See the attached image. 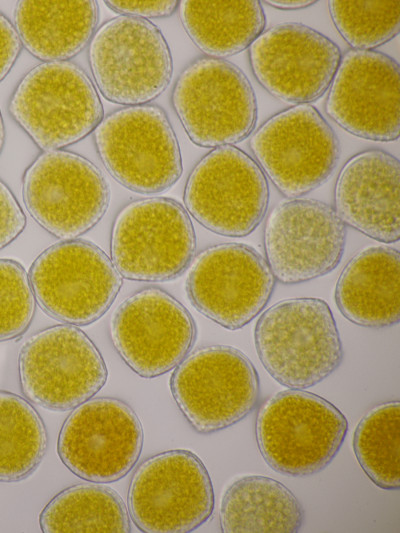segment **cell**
<instances>
[{
  "label": "cell",
  "instance_id": "obj_1",
  "mask_svg": "<svg viewBox=\"0 0 400 533\" xmlns=\"http://www.w3.org/2000/svg\"><path fill=\"white\" fill-rule=\"evenodd\" d=\"M254 343L270 376L291 389L317 385L344 356L333 313L320 298H291L269 307L256 323Z\"/></svg>",
  "mask_w": 400,
  "mask_h": 533
},
{
  "label": "cell",
  "instance_id": "obj_2",
  "mask_svg": "<svg viewBox=\"0 0 400 533\" xmlns=\"http://www.w3.org/2000/svg\"><path fill=\"white\" fill-rule=\"evenodd\" d=\"M347 431V419L335 405L302 389L271 396L259 408L255 422L265 462L292 477L315 475L328 467Z\"/></svg>",
  "mask_w": 400,
  "mask_h": 533
},
{
  "label": "cell",
  "instance_id": "obj_3",
  "mask_svg": "<svg viewBox=\"0 0 400 533\" xmlns=\"http://www.w3.org/2000/svg\"><path fill=\"white\" fill-rule=\"evenodd\" d=\"M9 111L44 151L61 150L82 140L103 117L95 86L80 67L68 61L32 68L16 87Z\"/></svg>",
  "mask_w": 400,
  "mask_h": 533
},
{
  "label": "cell",
  "instance_id": "obj_4",
  "mask_svg": "<svg viewBox=\"0 0 400 533\" xmlns=\"http://www.w3.org/2000/svg\"><path fill=\"white\" fill-rule=\"evenodd\" d=\"M172 104L189 139L204 148L243 141L257 120L250 81L225 59L205 56L191 62L175 83Z\"/></svg>",
  "mask_w": 400,
  "mask_h": 533
},
{
  "label": "cell",
  "instance_id": "obj_5",
  "mask_svg": "<svg viewBox=\"0 0 400 533\" xmlns=\"http://www.w3.org/2000/svg\"><path fill=\"white\" fill-rule=\"evenodd\" d=\"M172 396L192 428L210 434L250 414L259 399L256 369L237 348L203 346L186 356L171 376Z\"/></svg>",
  "mask_w": 400,
  "mask_h": 533
},
{
  "label": "cell",
  "instance_id": "obj_6",
  "mask_svg": "<svg viewBox=\"0 0 400 533\" xmlns=\"http://www.w3.org/2000/svg\"><path fill=\"white\" fill-rule=\"evenodd\" d=\"M94 136L107 171L134 192L162 193L182 174L179 144L160 107L144 104L119 109L101 120Z\"/></svg>",
  "mask_w": 400,
  "mask_h": 533
},
{
  "label": "cell",
  "instance_id": "obj_7",
  "mask_svg": "<svg viewBox=\"0 0 400 533\" xmlns=\"http://www.w3.org/2000/svg\"><path fill=\"white\" fill-rule=\"evenodd\" d=\"M249 145L265 176L288 199L323 185L341 152L333 128L310 104L272 115L252 134Z\"/></svg>",
  "mask_w": 400,
  "mask_h": 533
},
{
  "label": "cell",
  "instance_id": "obj_8",
  "mask_svg": "<svg viewBox=\"0 0 400 533\" xmlns=\"http://www.w3.org/2000/svg\"><path fill=\"white\" fill-rule=\"evenodd\" d=\"M89 63L98 90L121 105H144L162 94L173 73L162 32L149 20L120 15L94 33Z\"/></svg>",
  "mask_w": 400,
  "mask_h": 533
},
{
  "label": "cell",
  "instance_id": "obj_9",
  "mask_svg": "<svg viewBox=\"0 0 400 533\" xmlns=\"http://www.w3.org/2000/svg\"><path fill=\"white\" fill-rule=\"evenodd\" d=\"M195 249L190 216L170 198L130 202L112 226L111 260L119 274L129 280L174 279L188 267Z\"/></svg>",
  "mask_w": 400,
  "mask_h": 533
},
{
  "label": "cell",
  "instance_id": "obj_10",
  "mask_svg": "<svg viewBox=\"0 0 400 533\" xmlns=\"http://www.w3.org/2000/svg\"><path fill=\"white\" fill-rule=\"evenodd\" d=\"M128 511L147 533H187L209 520L214 490L201 459L188 450H169L143 461L128 489Z\"/></svg>",
  "mask_w": 400,
  "mask_h": 533
},
{
  "label": "cell",
  "instance_id": "obj_11",
  "mask_svg": "<svg viewBox=\"0 0 400 533\" xmlns=\"http://www.w3.org/2000/svg\"><path fill=\"white\" fill-rule=\"evenodd\" d=\"M29 281L39 306L70 325H88L105 314L122 285L112 260L97 245L65 240L33 262Z\"/></svg>",
  "mask_w": 400,
  "mask_h": 533
},
{
  "label": "cell",
  "instance_id": "obj_12",
  "mask_svg": "<svg viewBox=\"0 0 400 533\" xmlns=\"http://www.w3.org/2000/svg\"><path fill=\"white\" fill-rule=\"evenodd\" d=\"M269 203L265 174L246 152L214 148L193 168L184 190L187 212L203 227L226 237H245L262 222Z\"/></svg>",
  "mask_w": 400,
  "mask_h": 533
},
{
  "label": "cell",
  "instance_id": "obj_13",
  "mask_svg": "<svg viewBox=\"0 0 400 533\" xmlns=\"http://www.w3.org/2000/svg\"><path fill=\"white\" fill-rule=\"evenodd\" d=\"M23 394L54 411L71 410L105 384L107 368L90 338L75 325H56L31 336L18 358Z\"/></svg>",
  "mask_w": 400,
  "mask_h": 533
},
{
  "label": "cell",
  "instance_id": "obj_14",
  "mask_svg": "<svg viewBox=\"0 0 400 533\" xmlns=\"http://www.w3.org/2000/svg\"><path fill=\"white\" fill-rule=\"evenodd\" d=\"M23 199L34 220L50 234L75 239L104 216L109 189L100 170L85 157L50 150L23 176Z\"/></svg>",
  "mask_w": 400,
  "mask_h": 533
},
{
  "label": "cell",
  "instance_id": "obj_15",
  "mask_svg": "<svg viewBox=\"0 0 400 533\" xmlns=\"http://www.w3.org/2000/svg\"><path fill=\"white\" fill-rule=\"evenodd\" d=\"M346 225L329 204L293 198L269 213L263 232L265 260L282 284H299L324 276L340 263Z\"/></svg>",
  "mask_w": 400,
  "mask_h": 533
},
{
  "label": "cell",
  "instance_id": "obj_16",
  "mask_svg": "<svg viewBox=\"0 0 400 533\" xmlns=\"http://www.w3.org/2000/svg\"><path fill=\"white\" fill-rule=\"evenodd\" d=\"M275 281L255 249L228 242L210 246L196 256L186 292L202 315L226 329L238 330L264 309Z\"/></svg>",
  "mask_w": 400,
  "mask_h": 533
},
{
  "label": "cell",
  "instance_id": "obj_17",
  "mask_svg": "<svg viewBox=\"0 0 400 533\" xmlns=\"http://www.w3.org/2000/svg\"><path fill=\"white\" fill-rule=\"evenodd\" d=\"M142 444V425L131 406L117 398L100 397L69 414L58 436L57 452L78 477L109 483L133 468Z\"/></svg>",
  "mask_w": 400,
  "mask_h": 533
},
{
  "label": "cell",
  "instance_id": "obj_18",
  "mask_svg": "<svg viewBox=\"0 0 400 533\" xmlns=\"http://www.w3.org/2000/svg\"><path fill=\"white\" fill-rule=\"evenodd\" d=\"M110 336L135 373L154 378L174 369L187 356L196 326L177 299L160 288L147 287L117 307L110 319Z\"/></svg>",
  "mask_w": 400,
  "mask_h": 533
},
{
  "label": "cell",
  "instance_id": "obj_19",
  "mask_svg": "<svg viewBox=\"0 0 400 533\" xmlns=\"http://www.w3.org/2000/svg\"><path fill=\"white\" fill-rule=\"evenodd\" d=\"M342 54L330 38L296 22L264 30L249 47L251 70L273 97L300 105L329 89Z\"/></svg>",
  "mask_w": 400,
  "mask_h": 533
},
{
  "label": "cell",
  "instance_id": "obj_20",
  "mask_svg": "<svg viewBox=\"0 0 400 533\" xmlns=\"http://www.w3.org/2000/svg\"><path fill=\"white\" fill-rule=\"evenodd\" d=\"M326 114L359 138L391 142L400 132V67L375 50L347 51L328 89Z\"/></svg>",
  "mask_w": 400,
  "mask_h": 533
},
{
  "label": "cell",
  "instance_id": "obj_21",
  "mask_svg": "<svg viewBox=\"0 0 400 533\" xmlns=\"http://www.w3.org/2000/svg\"><path fill=\"white\" fill-rule=\"evenodd\" d=\"M334 210L345 225L383 243L400 238V162L379 149L365 150L342 167Z\"/></svg>",
  "mask_w": 400,
  "mask_h": 533
},
{
  "label": "cell",
  "instance_id": "obj_22",
  "mask_svg": "<svg viewBox=\"0 0 400 533\" xmlns=\"http://www.w3.org/2000/svg\"><path fill=\"white\" fill-rule=\"evenodd\" d=\"M339 311L350 322L385 328L400 321V254L390 246H374L355 254L342 269L335 287Z\"/></svg>",
  "mask_w": 400,
  "mask_h": 533
},
{
  "label": "cell",
  "instance_id": "obj_23",
  "mask_svg": "<svg viewBox=\"0 0 400 533\" xmlns=\"http://www.w3.org/2000/svg\"><path fill=\"white\" fill-rule=\"evenodd\" d=\"M16 31L25 48L45 62L66 61L90 41L98 23L96 1H19Z\"/></svg>",
  "mask_w": 400,
  "mask_h": 533
},
{
  "label": "cell",
  "instance_id": "obj_24",
  "mask_svg": "<svg viewBox=\"0 0 400 533\" xmlns=\"http://www.w3.org/2000/svg\"><path fill=\"white\" fill-rule=\"evenodd\" d=\"M220 527L225 533H294L304 521L296 496L281 482L262 475L235 480L220 504Z\"/></svg>",
  "mask_w": 400,
  "mask_h": 533
},
{
  "label": "cell",
  "instance_id": "obj_25",
  "mask_svg": "<svg viewBox=\"0 0 400 533\" xmlns=\"http://www.w3.org/2000/svg\"><path fill=\"white\" fill-rule=\"evenodd\" d=\"M182 25L208 57L224 59L248 47L264 31L266 18L257 0L179 2Z\"/></svg>",
  "mask_w": 400,
  "mask_h": 533
},
{
  "label": "cell",
  "instance_id": "obj_26",
  "mask_svg": "<svg viewBox=\"0 0 400 533\" xmlns=\"http://www.w3.org/2000/svg\"><path fill=\"white\" fill-rule=\"evenodd\" d=\"M45 533L130 532L127 509L111 488L99 484H78L54 496L39 516Z\"/></svg>",
  "mask_w": 400,
  "mask_h": 533
},
{
  "label": "cell",
  "instance_id": "obj_27",
  "mask_svg": "<svg viewBox=\"0 0 400 533\" xmlns=\"http://www.w3.org/2000/svg\"><path fill=\"white\" fill-rule=\"evenodd\" d=\"M46 448V428L35 408L17 394L0 391V482L26 478Z\"/></svg>",
  "mask_w": 400,
  "mask_h": 533
},
{
  "label": "cell",
  "instance_id": "obj_28",
  "mask_svg": "<svg viewBox=\"0 0 400 533\" xmlns=\"http://www.w3.org/2000/svg\"><path fill=\"white\" fill-rule=\"evenodd\" d=\"M353 449L361 468L381 489L400 487V402L381 403L356 426Z\"/></svg>",
  "mask_w": 400,
  "mask_h": 533
},
{
  "label": "cell",
  "instance_id": "obj_29",
  "mask_svg": "<svg viewBox=\"0 0 400 533\" xmlns=\"http://www.w3.org/2000/svg\"><path fill=\"white\" fill-rule=\"evenodd\" d=\"M332 21L354 50H374L399 34V0H333Z\"/></svg>",
  "mask_w": 400,
  "mask_h": 533
},
{
  "label": "cell",
  "instance_id": "obj_30",
  "mask_svg": "<svg viewBox=\"0 0 400 533\" xmlns=\"http://www.w3.org/2000/svg\"><path fill=\"white\" fill-rule=\"evenodd\" d=\"M35 313V296L24 267L0 259V342L21 336Z\"/></svg>",
  "mask_w": 400,
  "mask_h": 533
},
{
  "label": "cell",
  "instance_id": "obj_31",
  "mask_svg": "<svg viewBox=\"0 0 400 533\" xmlns=\"http://www.w3.org/2000/svg\"><path fill=\"white\" fill-rule=\"evenodd\" d=\"M26 217L8 186L0 180V250L24 230Z\"/></svg>",
  "mask_w": 400,
  "mask_h": 533
},
{
  "label": "cell",
  "instance_id": "obj_32",
  "mask_svg": "<svg viewBox=\"0 0 400 533\" xmlns=\"http://www.w3.org/2000/svg\"><path fill=\"white\" fill-rule=\"evenodd\" d=\"M105 4L121 15L142 19L161 18L173 14L179 6L178 1H105Z\"/></svg>",
  "mask_w": 400,
  "mask_h": 533
},
{
  "label": "cell",
  "instance_id": "obj_33",
  "mask_svg": "<svg viewBox=\"0 0 400 533\" xmlns=\"http://www.w3.org/2000/svg\"><path fill=\"white\" fill-rule=\"evenodd\" d=\"M21 49L16 28L0 13V82L13 67Z\"/></svg>",
  "mask_w": 400,
  "mask_h": 533
},
{
  "label": "cell",
  "instance_id": "obj_34",
  "mask_svg": "<svg viewBox=\"0 0 400 533\" xmlns=\"http://www.w3.org/2000/svg\"><path fill=\"white\" fill-rule=\"evenodd\" d=\"M265 3L274 8L281 9V10H299V9H304V8H307L313 5L314 3H316V1H306V0L274 1L272 0V1H265Z\"/></svg>",
  "mask_w": 400,
  "mask_h": 533
},
{
  "label": "cell",
  "instance_id": "obj_35",
  "mask_svg": "<svg viewBox=\"0 0 400 533\" xmlns=\"http://www.w3.org/2000/svg\"><path fill=\"white\" fill-rule=\"evenodd\" d=\"M4 138H5V131H4L3 119L1 116V112H0V153L3 148Z\"/></svg>",
  "mask_w": 400,
  "mask_h": 533
}]
</instances>
